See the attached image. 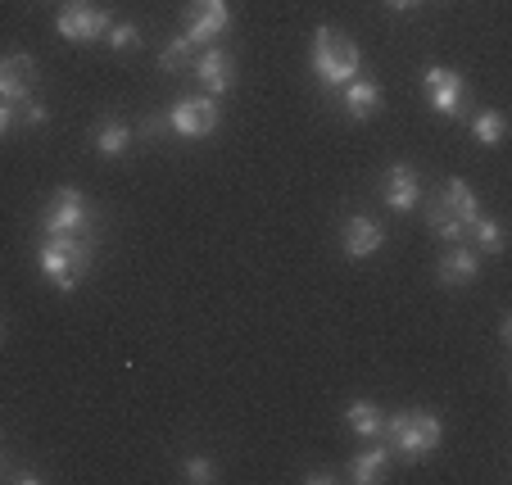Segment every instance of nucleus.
<instances>
[{
  "label": "nucleus",
  "mask_w": 512,
  "mask_h": 485,
  "mask_svg": "<svg viewBox=\"0 0 512 485\" xmlns=\"http://www.w3.org/2000/svg\"><path fill=\"white\" fill-rule=\"evenodd\" d=\"M195 55H200V50H195L191 41H186V37H173V41L164 46V55H159V68H164V73H182V68L195 64Z\"/></svg>",
  "instance_id": "obj_21"
},
{
  "label": "nucleus",
  "mask_w": 512,
  "mask_h": 485,
  "mask_svg": "<svg viewBox=\"0 0 512 485\" xmlns=\"http://www.w3.org/2000/svg\"><path fill=\"white\" fill-rule=\"evenodd\" d=\"M14 127V105H5V100H0V136L10 132Z\"/></svg>",
  "instance_id": "obj_26"
},
{
  "label": "nucleus",
  "mask_w": 512,
  "mask_h": 485,
  "mask_svg": "<svg viewBox=\"0 0 512 485\" xmlns=\"http://www.w3.org/2000/svg\"><path fill=\"white\" fill-rule=\"evenodd\" d=\"M213 476H218L213 472V458H204V454H195L182 463V481H191V485H209Z\"/></svg>",
  "instance_id": "obj_24"
},
{
  "label": "nucleus",
  "mask_w": 512,
  "mask_h": 485,
  "mask_svg": "<svg viewBox=\"0 0 512 485\" xmlns=\"http://www.w3.org/2000/svg\"><path fill=\"white\" fill-rule=\"evenodd\" d=\"M390 454H399L404 463H422L435 449L445 445V422L426 413V408H404V413H390L386 427H381Z\"/></svg>",
  "instance_id": "obj_1"
},
{
  "label": "nucleus",
  "mask_w": 512,
  "mask_h": 485,
  "mask_svg": "<svg viewBox=\"0 0 512 485\" xmlns=\"http://www.w3.org/2000/svg\"><path fill=\"white\" fill-rule=\"evenodd\" d=\"M499 340H503V345H512V318L499 322Z\"/></svg>",
  "instance_id": "obj_28"
},
{
  "label": "nucleus",
  "mask_w": 512,
  "mask_h": 485,
  "mask_svg": "<svg viewBox=\"0 0 512 485\" xmlns=\"http://www.w3.org/2000/svg\"><path fill=\"white\" fill-rule=\"evenodd\" d=\"M14 123H23V127H46L50 123V109L41 105V100H19V105H14Z\"/></svg>",
  "instance_id": "obj_23"
},
{
  "label": "nucleus",
  "mask_w": 512,
  "mask_h": 485,
  "mask_svg": "<svg viewBox=\"0 0 512 485\" xmlns=\"http://www.w3.org/2000/svg\"><path fill=\"white\" fill-rule=\"evenodd\" d=\"M340 91H345V114L354 118V123H368V118L381 114V100H386V96H381V87L372 78H363V73H358V78L345 82Z\"/></svg>",
  "instance_id": "obj_14"
},
{
  "label": "nucleus",
  "mask_w": 512,
  "mask_h": 485,
  "mask_svg": "<svg viewBox=\"0 0 512 485\" xmlns=\"http://www.w3.org/2000/svg\"><path fill=\"white\" fill-rule=\"evenodd\" d=\"M435 277H440V286H472L476 277H481V250H472V245H454L449 254H440Z\"/></svg>",
  "instance_id": "obj_13"
},
{
  "label": "nucleus",
  "mask_w": 512,
  "mask_h": 485,
  "mask_svg": "<svg viewBox=\"0 0 512 485\" xmlns=\"http://www.w3.org/2000/svg\"><path fill=\"white\" fill-rule=\"evenodd\" d=\"M191 73H195V82H200V91L204 96H227V91L236 87V59L227 55L223 46H209V50H200L195 55V64H191Z\"/></svg>",
  "instance_id": "obj_8"
},
{
  "label": "nucleus",
  "mask_w": 512,
  "mask_h": 485,
  "mask_svg": "<svg viewBox=\"0 0 512 485\" xmlns=\"http://www.w3.org/2000/svg\"><path fill=\"white\" fill-rule=\"evenodd\" d=\"M32 78H37L32 55H5L0 59V100H5V105L28 100L32 96Z\"/></svg>",
  "instance_id": "obj_12"
},
{
  "label": "nucleus",
  "mask_w": 512,
  "mask_h": 485,
  "mask_svg": "<svg viewBox=\"0 0 512 485\" xmlns=\"http://www.w3.org/2000/svg\"><path fill=\"white\" fill-rule=\"evenodd\" d=\"M232 28V5L227 0H186V32L195 50H209L213 41Z\"/></svg>",
  "instance_id": "obj_7"
},
{
  "label": "nucleus",
  "mask_w": 512,
  "mask_h": 485,
  "mask_svg": "<svg viewBox=\"0 0 512 485\" xmlns=\"http://www.w3.org/2000/svg\"><path fill=\"white\" fill-rule=\"evenodd\" d=\"M105 41L114 50H136L141 46V28H136V23H114V28L105 32Z\"/></svg>",
  "instance_id": "obj_25"
},
{
  "label": "nucleus",
  "mask_w": 512,
  "mask_h": 485,
  "mask_svg": "<svg viewBox=\"0 0 512 485\" xmlns=\"http://www.w3.org/2000/svg\"><path fill=\"white\" fill-rule=\"evenodd\" d=\"M426 227H431V236H440V241H449V245H463V241H467V227L458 223L454 214H445L440 204H431V214H426Z\"/></svg>",
  "instance_id": "obj_20"
},
{
  "label": "nucleus",
  "mask_w": 512,
  "mask_h": 485,
  "mask_svg": "<svg viewBox=\"0 0 512 485\" xmlns=\"http://www.w3.org/2000/svg\"><path fill=\"white\" fill-rule=\"evenodd\" d=\"M503 132H508V123H503V114H499V109H481V114H476L472 136H476V141H481V146H499V141H503Z\"/></svg>",
  "instance_id": "obj_22"
},
{
  "label": "nucleus",
  "mask_w": 512,
  "mask_h": 485,
  "mask_svg": "<svg viewBox=\"0 0 512 485\" xmlns=\"http://www.w3.org/2000/svg\"><path fill=\"white\" fill-rule=\"evenodd\" d=\"M5 476H10V472H5V458H0V481H5Z\"/></svg>",
  "instance_id": "obj_30"
},
{
  "label": "nucleus",
  "mask_w": 512,
  "mask_h": 485,
  "mask_svg": "<svg viewBox=\"0 0 512 485\" xmlns=\"http://www.w3.org/2000/svg\"><path fill=\"white\" fill-rule=\"evenodd\" d=\"M304 481H309V485H322V481H336V472H327V467H318V472H309V476H304Z\"/></svg>",
  "instance_id": "obj_27"
},
{
  "label": "nucleus",
  "mask_w": 512,
  "mask_h": 485,
  "mask_svg": "<svg viewBox=\"0 0 512 485\" xmlns=\"http://www.w3.org/2000/svg\"><path fill=\"white\" fill-rule=\"evenodd\" d=\"M91 254H96L91 232L87 236H46L37 250V263H41V272H46V282L68 295V291H78V282L87 277Z\"/></svg>",
  "instance_id": "obj_2"
},
{
  "label": "nucleus",
  "mask_w": 512,
  "mask_h": 485,
  "mask_svg": "<svg viewBox=\"0 0 512 485\" xmlns=\"http://www.w3.org/2000/svg\"><path fill=\"white\" fill-rule=\"evenodd\" d=\"M345 259H354V263H363V259H372V254L386 245V232H381V223L377 218H368V214H349L345 218Z\"/></svg>",
  "instance_id": "obj_10"
},
{
  "label": "nucleus",
  "mask_w": 512,
  "mask_h": 485,
  "mask_svg": "<svg viewBox=\"0 0 512 485\" xmlns=\"http://www.w3.org/2000/svg\"><path fill=\"white\" fill-rule=\"evenodd\" d=\"M41 232L46 236H87L91 232V204L82 191L73 186H59L55 195L41 209Z\"/></svg>",
  "instance_id": "obj_4"
},
{
  "label": "nucleus",
  "mask_w": 512,
  "mask_h": 485,
  "mask_svg": "<svg viewBox=\"0 0 512 485\" xmlns=\"http://www.w3.org/2000/svg\"><path fill=\"white\" fill-rule=\"evenodd\" d=\"M381 195H386V209H395V214H413L417 200H422V182H417V168L390 164V168H386V182H381Z\"/></svg>",
  "instance_id": "obj_11"
},
{
  "label": "nucleus",
  "mask_w": 512,
  "mask_h": 485,
  "mask_svg": "<svg viewBox=\"0 0 512 485\" xmlns=\"http://www.w3.org/2000/svg\"><path fill=\"white\" fill-rule=\"evenodd\" d=\"M164 118H168V132L173 136H182V141H204V136L218 132L223 109H218L213 96H186V100H177L173 109H164Z\"/></svg>",
  "instance_id": "obj_6"
},
{
  "label": "nucleus",
  "mask_w": 512,
  "mask_h": 485,
  "mask_svg": "<svg viewBox=\"0 0 512 485\" xmlns=\"http://www.w3.org/2000/svg\"><path fill=\"white\" fill-rule=\"evenodd\" d=\"M59 37L73 41V46H91V41H105V32L114 28V14L96 0H68L55 19Z\"/></svg>",
  "instance_id": "obj_5"
},
{
  "label": "nucleus",
  "mask_w": 512,
  "mask_h": 485,
  "mask_svg": "<svg viewBox=\"0 0 512 485\" xmlns=\"http://www.w3.org/2000/svg\"><path fill=\"white\" fill-rule=\"evenodd\" d=\"M422 91H426V100H431L435 114H445V118H458V114H463V73L431 64V68L422 73Z\"/></svg>",
  "instance_id": "obj_9"
},
{
  "label": "nucleus",
  "mask_w": 512,
  "mask_h": 485,
  "mask_svg": "<svg viewBox=\"0 0 512 485\" xmlns=\"http://www.w3.org/2000/svg\"><path fill=\"white\" fill-rule=\"evenodd\" d=\"M386 467H390V449L381 445V440H368V449L354 454V463H349V481L377 485V481H386Z\"/></svg>",
  "instance_id": "obj_15"
},
{
  "label": "nucleus",
  "mask_w": 512,
  "mask_h": 485,
  "mask_svg": "<svg viewBox=\"0 0 512 485\" xmlns=\"http://www.w3.org/2000/svg\"><path fill=\"white\" fill-rule=\"evenodd\" d=\"M0 336H5V327H0Z\"/></svg>",
  "instance_id": "obj_31"
},
{
  "label": "nucleus",
  "mask_w": 512,
  "mask_h": 485,
  "mask_svg": "<svg viewBox=\"0 0 512 485\" xmlns=\"http://www.w3.org/2000/svg\"><path fill=\"white\" fill-rule=\"evenodd\" d=\"M345 422H349V431L354 436H363V440H381V427H386V413H381L372 399H354L349 404V413H345Z\"/></svg>",
  "instance_id": "obj_18"
},
{
  "label": "nucleus",
  "mask_w": 512,
  "mask_h": 485,
  "mask_svg": "<svg viewBox=\"0 0 512 485\" xmlns=\"http://www.w3.org/2000/svg\"><path fill=\"white\" fill-rule=\"evenodd\" d=\"M309 64H313V78L318 87L340 91L345 82H354L363 73V59H358V46L336 28H318L313 32V46H309Z\"/></svg>",
  "instance_id": "obj_3"
},
{
  "label": "nucleus",
  "mask_w": 512,
  "mask_h": 485,
  "mask_svg": "<svg viewBox=\"0 0 512 485\" xmlns=\"http://www.w3.org/2000/svg\"><path fill=\"white\" fill-rule=\"evenodd\" d=\"M390 10H417V5H422V0H386Z\"/></svg>",
  "instance_id": "obj_29"
},
{
  "label": "nucleus",
  "mask_w": 512,
  "mask_h": 485,
  "mask_svg": "<svg viewBox=\"0 0 512 485\" xmlns=\"http://www.w3.org/2000/svg\"><path fill=\"white\" fill-rule=\"evenodd\" d=\"M467 236H476V250H481V254H503V227L494 223V218H485V209L472 218Z\"/></svg>",
  "instance_id": "obj_19"
},
{
  "label": "nucleus",
  "mask_w": 512,
  "mask_h": 485,
  "mask_svg": "<svg viewBox=\"0 0 512 485\" xmlns=\"http://www.w3.org/2000/svg\"><path fill=\"white\" fill-rule=\"evenodd\" d=\"M435 204H440L445 214H454L463 227H472V218L481 214V200H476V195H472V186H467L463 177H454V182L445 186V195H440V200H435Z\"/></svg>",
  "instance_id": "obj_16"
},
{
  "label": "nucleus",
  "mask_w": 512,
  "mask_h": 485,
  "mask_svg": "<svg viewBox=\"0 0 512 485\" xmlns=\"http://www.w3.org/2000/svg\"><path fill=\"white\" fill-rule=\"evenodd\" d=\"M132 150V127L123 118H100L96 127V155L100 159H123Z\"/></svg>",
  "instance_id": "obj_17"
}]
</instances>
